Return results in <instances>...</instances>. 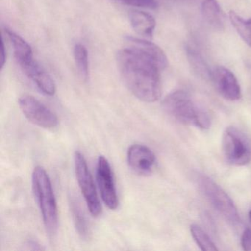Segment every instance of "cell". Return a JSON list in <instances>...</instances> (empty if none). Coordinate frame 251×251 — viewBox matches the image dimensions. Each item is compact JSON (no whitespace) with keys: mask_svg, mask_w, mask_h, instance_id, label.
<instances>
[{"mask_svg":"<svg viewBox=\"0 0 251 251\" xmlns=\"http://www.w3.org/2000/svg\"><path fill=\"white\" fill-rule=\"evenodd\" d=\"M117 67L127 89L145 102H154L161 95V72L164 69L152 58L125 48L117 53Z\"/></svg>","mask_w":251,"mask_h":251,"instance_id":"obj_1","label":"cell"},{"mask_svg":"<svg viewBox=\"0 0 251 251\" xmlns=\"http://www.w3.org/2000/svg\"><path fill=\"white\" fill-rule=\"evenodd\" d=\"M74 58L80 78L87 81L89 76V55L84 45L76 44L74 48Z\"/></svg>","mask_w":251,"mask_h":251,"instance_id":"obj_18","label":"cell"},{"mask_svg":"<svg viewBox=\"0 0 251 251\" xmlns=\"http://www.w3.org/2000/svg\"><path fill=\"white\" fill-rule=\"evenodd\" d=\"M129 167L139 175L151 174L156 163L155 154L148 147L140 144L132 145L127 150Z\"/></svg>","mask_w":251,"mask_h":251,"instance_id":"obj_10","label":"cell"},{"mask_svg":"<svg viewBox=\"0 0 251 251\" xmlns=\"http://www.w3.org/2000/svg\"><path fill=\"white\" fill-rule=\"evenodd\" d=\"M197 182L209 203L225 220L232 225L239 223L240 218L234 202L219 185L204 175L198 176Z\"/></svg>","mask_w":251,"mask_h":251,"instance_id":"obj_4","label":"cell"},{"mask_svg":"<svg viewBox=\"0 0 251 251\" xmlns=\"http://www.w3.org/2000/svg\"><path fill=\"white\" fill-rule=\"evenodd\" d=\"M167 114L182 124L205 130L211 126V120L206 110L198 105L190 95L177 90L169 94L162 102Z\"/></svg>","mask_w":251,"mask_h":251,"instance_id":"obj_2","label":"cell"},{"mask_svg":"<svg viewBox=\"0 0 251 251\" xmlns=\"http://www.w3.org/2000/svg\"><path fill=\"white\" fill-rule=\"evenodd\" d=\"M32 184L47 233L50 237H54L58 230V206L50 179L46 170L41 166L33 170Z\"/></svg>","mask_w":251,"mask_h":251,"instance_id":"obj_3","label":"cell"},{"mask_svg":"<svg viewBox=\"0 0 251 251\" xmlns=\"http://www.w3.org/2000/svg\"><path fill=\"white\" fill-rule=\"evenodd\" d=\"M27 245H28L30 249L31 250H36V251H39V250H42L43 248L41 247V245L39 244H38L37 242H35V241H30V242L27 243Z\"/></svg>","mask_w":251,"mask_h":251,"instance_id":"obj_24","label":"cell"},{"mask_svg":"<svg viewBox=\"0 0 251 251\" xmlns=\"http://www.w3.org/2000/svg\"><path fill=\"white\" fill-rule=\"evenodd\" d=\"M248 217H249V220L251 223V211H250L249 214H248Z\"/></svg>","mask_w":251,"mask_h":251,"instance_id":"obj_25","label":"cell"},{"mask_svg":"<svg viewBox=\"0 0 251 251\" xmlns=\"http://www.w3.org/2000/svg\"><path fill=\"white\" fill-rule=\"evenodd\" d=\"M70 206H71L75 226L77 233L82 239H89V234H90L89 223L80 204L75 198H72L70 201Z\"/></svg>","mask_w":251,"mask_h":251,"instance_id":"obj_16","label":"cell"},{"mask_svg":"<svg viewBox=\"0 0 251 251\" xmlns=\"http://www.w3.org/2000/svg\"><path fill=\"white\" fill-rule=\"evenodd\" d=\"M187 55L189 61H190L191 65L194 70L198 73V74L209 78L211 70L207 67L202 56L193 48H189L187 50Z\"/></svg>","mask_w":251,"mask_h":251,"instance_id":"obj_20","label":"cell"},{"mask_svg":"<svg viewBox=\"0 0 251 251\" xmlns=\"http://www.w3.org/2000/svg\"><path fill=\"white\" fill-rule=\"evenodd\" d=\"M222 147L226 161L233 166H245L251 161V147L245 135L234 127L226 129Z\"/></svg>","mask_w":251,"mask_h":251,"instance_id":"obj_5","label":"cell"},{"mask_svg":"<svg viewBox=\"0 0 251 251\" xmlns=\"http://www.w3.org/2000/svg\"><path fill=\"white\" fill-rule=\"evenodd\" d=\"M210 80L216 90L226 100H239L242 97L240 85L233 73L226 67L217 66L211 70Z\"/></svg>","mask_w":251,"mask_h":251,"instance_id":"obj_9","label":"cell"},{"mask_svg":"<svg viewBox=\"0 0 251 251\" xmlns=\"http://www.w3.org/2000/svg\"><path fill=\"white\" fill-rule=\"evenodd\" d=\"M5 62H6V51H5V45L2 40V45H1V52H0V69L1 70L3 69Z\"/></svg>","mask_w":251,"mask_h":251,"instance_id":"obj_23","label":"cell"},{"mask_svg":"<svg viewBox=\"0 0 251 251\" xmlns=\"http://www.w3.org/2000/svg\"><path fill=\"white\" fill-rule=\"evenodd\" d=\"M97 181L102 200L110 209L118 207L119 201L111 165L107 158L100 156L97 164Z\"/></svg>","mask_w":251,"mask_h":251,"instance_id":"obj_8","label":"cell"},{"mask_svg":"<svg viewBox=\"0 0 251 251\" xmlns=\"http://www.w3.org/2000/svg\"><path fill=\"white\" fill-rule=\"evenodd\" d=\"M20 67L25 74L35 83L42 93L48 96L55 95L56 86L53 79L35 61L34 58Z\"/></svg>","mask_w":251,"mask_h":251,"instance_id":"obj_11","label":"cell"},{"mask_svg":"<svg viewBox=\"0 0 251 251\" xmlns=\"http://www.w3.org/2000/svg\"><path fill=\"white\" fill-rule=\"evenodd\" d=\"M5 33L8 35V38L12 44L14 56L20 66L33 59V53L31 47L24 39L8 29H5Z\"/></svg>","mask_w":251,"mask_h":251,"instance_id":"obj_15","label":"cell"},{"mask_svg":"<svg viewBox=\"0 0 251 251\" xmlns=\"http://www.w3.org/2000/svg\"><path fill=\"white\" fill-rule=\"evenodd\" d=\"M74 159L76 177L88 208L92 216L98 217L102 213V207L86 158L81 152L76 151Z\"/></svg>","mask_w":251,"mask_h":251,"instance_id":"obj_6","label":"cell"},{"mask_svg":"<svg viewBox=\"0 0 251 251\" xmlns=\"http://www.w3.org/2000/svg\"><path fill=\"white\" fill-rule=\"evenodd\" d=\"M133 30L142 36L151 37L156 26L155 19L151 14L140 11H132L129 14Z\"/></svg>","mask_w":251,"mask_h":251,"instance_id":"obj_13","label":"cell"},{"mask_svg":"<svg viewBox=\"0 0 251 251\" xmlns=\"http://www.w3.org/2000/svg\"><path fill=\"white\" fill-rule=\"evenodd\" d=\"M191 234L197 245L202 251H218L212 239L207 234L206 232L198 224H192L190 226Z\"/></svg>","mask_w":251,"mask_h":251,"instance_id":"obj_19","label":"cell"},{"mask_svg":"<svg viewBox=\"0 0 251 251\" xmlns=\"http://www.w3.org/2000/svg\"><path fill=\"white\" fill-rule=\"evenodd\" d=\"M122 2L130 6L155 9L158 7L156 0H121Z\"/></svg>","mask_w":251,"mask_h":251,"instance_id":"obj_21","label":"cell"},{"mask_svg":"<svg viewBox=\"0 0 251 251\" xmlns=\"http://www.w3.org/2000/svg\"><path fill=\"white\" fill-rule=\"evenodd\" d=\"M202 17L214 28L222 30L225 25V15L217 0H204L202 3Z\"/></svg>","mask_w":251,"mask_h":251,"instance_id":"obj_14","label":"cell"},{"mask_svg":"<svg viewBox=\"0 0 251 251\" xmlns=\"http://www.w3.org/2000/svg\"><path fill=\"white\" fill-rule=\"evenodd\" d=\"M229 20L241 39L251 48V19L242 18L236 12H229Z\"/></svg>","mask_w":251,"mask_h":251,"instance_id":"obj_17","label":"cell"},{"mask_svg":"<svg viewBox=\"0 0 251 251\" xmlns=\"http://www.w3.org/2000/svg\"><path fill=\"white\" fill-rule=\"evenodd\" d=\"M126 48L137 51L142 55L152 58L158 63L163 68L165 69L168 65V59L165 52L155 44L131 36L126 37Z\"/></svg>","mask_w":251,"mask_h":251,"instance_id":"obj_12","label":"cell"},{"mask_svg":"<svg viewBox=\"0 0 251 251\" xmlns=\"http://www.w3.org/2000/svg\"><path fill=\"white\" fill-rule=\"evenodd\" d=\"M20 109L26 118L36 126L52 129L58 125L56 114L31 95H23L19 100Z\"/></svg>","mask_w":251,"mask_h":251,"instance_id":"obj_7","label":"cell"},{"mask_svg":"<svg viewBox=\"0 0 251 251\" xmlns=\"http://www.w3.org/2000/svg\"><path fill=\"white\" fill-rule=\"evenodd\" d=\"M241 245L244 251H251V229H246L242 233Z\"/></svg>","mask_w":251,"mask_h":251,"instance_id":"obj_22","label":"cell"}]
</instances>
